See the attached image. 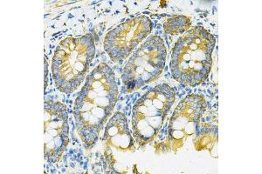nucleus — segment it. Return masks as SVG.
I'll return each instance as SVG.
<instances>
[{
    "mask_svg": "<svg viewBox=\"0 0 262 174\" xmlns=\"http://www.w3.org/2000/svg\"><path fill=\"white\" fill-rule=\"evenodd\" d=\"M151 30V21L145 16L128 19L107 33L105 51L114 61L126 59Z\"/></svg>",
    "mask_w": 262,
    "mask_h": 174,
    "instance_id": "obj_7",
    "label": "nucleus"
},
{
    "mask_svg": "<svg viewBox=\"0 0 262 174\" xmlns=\"http://www.w3.org/2000/svg\"><path fill=\"white\" fill-rule=\"evenodd\" d=\"M117 96L116 76L108 65L101 64L88 75L75 105L78 133L86 145L91 146L97 141L116 106Z\"/></svg>",
    "mask_w": 262,
    "mask_h": 174,
    "instance_id": "obj_1",
    "label": "nucleus"
},
{
    "mask_svg": "<svg viewBox=\"0 0 262 174\" xmlns=\"http://www.w3.org/2000/svg\"><path fill=\"white\" fill-rule=\"evenodd\" d=\"M96 46L90 35L68 38L57 46L52 71L56 86L63 92H72L81 86L95 56Z\"/></svg>",
    "mask_w": 262,
    "mask_h": 174,
    "instance_id": "obj_3",
    "label": "nucleus"
},
{
    "mask_svg": "<svg viewBox=\"0 0 262 174\" xmlns=\"http://www.w3.org/2000/svg\"><path fill=\"white\" fill-rule=\"evenodd\" d=\"M46 160L55 162L69 144V124L65 106L45 104Z\"/></svg>",
    "mask_w": 262,
    "mask_h": 174,
    "instance_id": "obj_8",
    "label": "nucleus"
},
{
    "mask_svg": "<svg viewBox=\"0 0 262 174\" xmlns=\"http://www.w3.org/2000/svg\"><path fill=\"white\" fill-rule=\"evenodd\" d=\"M206 108V101L200 95H189L179 103L170 118L164 150L176 152L184 145L196 132Z\"/></svg>",
    "mask_w": 262,
    "mask_h": 174,
    "instance_id": "obj_6",
    "label": "nucleus"
},
{
    "mask_svg": "<svg viewBox=\"0 0 262 174\" xmlns=\"http://www.w3.org/2000/svg\"><path fill=\"white\" fill-rule=\"evenodd\" d=\"M175 101V92L165 84L157 86L141 97L132 111V131L137 144L155 139Z\"/></svg>",
    "mask_w": 262,
    "mask_h": 174,
    "instance_id": "obj_4",
    "label": "nucleus"
},
{
    "mask_svg": "<svg viewBox=\"0 0 262 174\" xmlns=\"http://www.w3.org/2000/svg\"><path fill=\"white\" fill-rule=\"evenodd\" d=\"M166 59L163 39L154 36L144 42L126 64L122 80L128 92L143 87L157 80L161 74Z\"/></svg>",
    "mask_w": 262,
    "mask_h": 174,
    "instance_id": "obj_5",
    "label": "nucleus"
},
{
    "mask_svg": "<svg viewBox=\"0 0 262 174\" xmlns=\"http://www.w3.org/2000/svg\"><path fill=\"white\" fill-rule=\"evenodd\" d=\"M214 36L202 27L190 30L172 49L170 71L182 84L196 86L208 77L212 65Z\"/></svg>",
    "mask_w": 262,
    "mask_h": 174,
    "instance_id": "obj_2",
    "label": "nucleus"
},
{
    "mask_svg": "<svg viewBox=\"0 0 262 174\" xmlns=\"http://www.w3.org/2000/svg\"><path fill=\"white\" fill-rule=\"evenodd\" d=\"M102 141L104 142L106 153L111 149L119 152L133 149V139L128 130L125 116L122 113H116L111 118L106 127Z\"/></svg>",
    "mask_w": 262,
    "mask_h": 174,
    "instance_id": "obj_9",
    "label": "nucleus"
}]
</instances>
